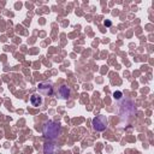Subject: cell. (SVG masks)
<instances>
[{
	"instance_id": "obj_5",
	"label": "cell",
	"mask_w": 154,
	"mask_h": 154,
	"mask_svg": "<svg viewBox=\"0 0 154 154\" xmlns=\"http://www.w3.org/2000/svg\"><path fill=\"white\" fill-rule=\"evenodd\" d=\"M57 146L53 142H46L43 144V154H55Z\"/></svg>"
},
{
	"instance_id": "obj_1",
	"label": "cell",
	"mask_w": 154,
	"mask_h": 154,
	"mask_svg": "<svg viewBox=\"0 0 154 154\" xmlns=\"http://www.w3.org/2000/svg\"><path fill=\"white\" fill-rule=\"evenodd\" d=\"M135 112L136 109H135V105L132 100L126 99L124 96L120 100H118V114L122 120L129 122L135 116Z\"/></svg>"
},
{
	"instance_id": "obj_7",
	"label": "cell",
	"mask_w": 154,
	"mask_h": 154,
	"mask_svg": "<svg viewBox=\"0 0 154 154\" xmlns=\"http://www.w3.org/2000/svg\"><path fill=\"white\" fill-rule=\"evenodd\" d=\"M58 91H59V95H60L61 99H69V96H70V89H69L67 85H60V88H59Z\"/></svg>"
},
{
	"instance_id": "obj_2",
	"label": "cell",
	"mask_w": 154,
	"mask_h": 154,
	"mask_svg": "<svg viewBox=\"0 0 154 154\" xmlns=\"http://www.w3.org/2000/svg\"><path fill=\"white\" fill-rule=\"evenodd\" d=\"M42 132L45 135V137L47 140H51V141H54L57 140L60 134H61V128L58 123L53 122V120H48L43 124L42 126Z\"/></svg>"
},
{
	"instance_id": "obj_9",
	"label": "cell",
	"mask_w": 154,
	"mask_h": 154,
	"mask_svg": "<svg viewBox=\"0 0 154 154\" xmlns=\"http://www.w3.org/2000/svg\"><path fill=\"white\" fill-rule=\"evenodd\" d=\"M103 24H105V26H111V25H112L111 20H108V19H107V20H105V22H103Z\"/></svg>"
},
{
	"instance_id": "obj_6",
	"label": "cell",
	"mask_w": 154,
	"mask_h": 154,
	"mask_svg": "<svg viewBox=\"0 0 154 154\" xmlns=\"http://www.w3.org/2000/svg\"><path fill=\"white\" fill-rule=\"evenodd\" d=\"M30 103L32 106H35V107L41 106V103H42V96L40 94H32L30 96Z\"/></svg>"
},
{
	"instance_id": "obj_4",
	"label": "cell",
	"mask_w": 154,
	"mask_h": 154,
	"mask_svg": "<svg viewBox=\"0 0 154 154\" xmlns=\"http://www.w3.org/2000/svg\"><path fill=\"white\" fill-rule=\"evenodd\" d=\"M37 91H38V94H42L45 96H52L53 93H54L53 85L51 83H48V82H41V83H38Z\"/></svg>"
},
{
	"instance_id": "obj_3",
	"label": "cell",
	"mask_w": 154,
	"mask_h": 154,
	"mask_svg": "<svg viewBox=\"0 0 154 154\" xmlns=\"http://www.w3.org/2000/svg\"><path fill=\"white\" fill-rule=\"evenodd\" d=\"M91 124H93V129L94 130H96V131H103L107 128V118H106V116H102V114L96 116L95 118H93Z\"/></svg>"
},
{
	"instance_id": "obj_8",
	"label": "cell",
	"mask_w": 154,
	"mask_h": 154,
	"mask_svg": "<svg viewBox=\"0 0 154 154\" xmlns=\"http://www.w3.org/2000/svg\"><path fill=\"white\" fill-rule=\"evenodd\" d=\"M113 97L118 101V100H120V99L123 97V93H122V91H114V93H113Z\"/></svg>"
}]
</instances>
